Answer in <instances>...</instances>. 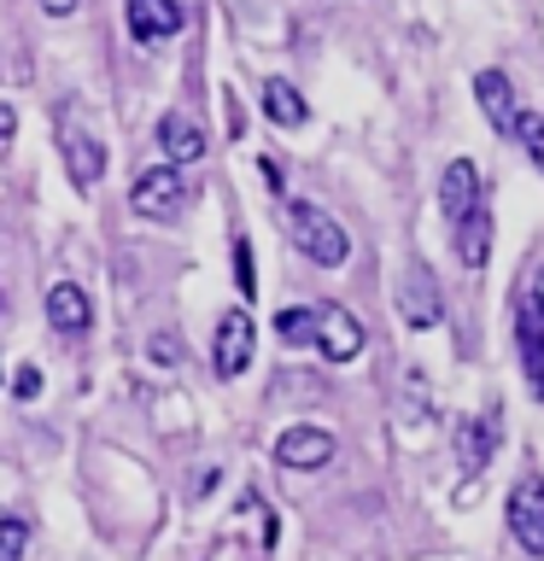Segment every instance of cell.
<instances>
[{
    "instance_id": "6da1fadb",
    "label": "cell",
    "mask_w": 544,
    "mask_h": 561,
    "mask_svg": "<svg viewBox=\"0 0 544 561\" xmlns=\"http://www.w3.org/2000/svg\"><path fill=\"white\" fill-rule=\"evenodd\" d=\"M287 234H293V245L316 263V270H340V263L351 257V234L328 217L322 205L293 199V205H287Z\"/></svg>"
},
{
    "instance_id": "7a4b0ae2",
    "label": "cell",
    "mask_w": 544,
    "mask_h": 561,
    "mask_svg": "<svg viewBox=\"0 0 544 561\" xmlns=\"http://www.w3.org/2000/svg\"><path fill=\"white\" fill-rule=\"evenodd\" d=\"M129 210L147 222H175L188 210V182L175 164H152V170H135V187H129Z\"/></svg>"
},
{
    "instance_id": "3957f363",
    "label": "cell",
    "mask_w": 544,
    "mask_h": 561,
    "mask_svg": "<svg viewBox=\"0 0 544 561\" xmlns=\"http://www.w3.org/2000/svg\"><path fill=\"white\" fill-rule=\"evenodd\" d=\"M515 351H521V375L533 386V398H544V298L533 287L515 293Z\"/></svg>"
},
{
    "instance_id": "277c9868",
    "label": "cell",
    "mask_w": 544,
    "mask_h": 561,
    "mask_svg": "<svg viewBox=\"0 0 544 561\" xmlns=\"http://www.w3.org/2000/svg\"><path fill=\"white\" fill-rule=\"evenodd\" d=\"M509 533L526 556H544V473H521L509 491Z\"/></svg>"
},
{
    "instance_id": "5b68a950",
    "label": "cell",
    "mask_w": 544,
    "mask_h": 561,
    "mask_svg": "<svg viewBox=\"0 0 544 561\" xmlns=\"http://www.w3.org/2000/svg\"><path fill=\"white\" fill-rule=\"evenodd\" d=\"M182 24H188L182 0H123V30H129L135 47L170 42V35H182Z\"/></svg>"
},
{
    "instance_id": "8992f818",
    "label": "cell",
    "mask_w": 544,
    "mask_h": 561,
    "mask_svg": "<svg viewBox=\"0 0 544 561\" xmlns=\"http://www.w3.org/2000/svg\"><path fill=\"white\" fill-rule=\"evenodd\" d=\"M59 152H65V170H70V187L77 193H94L100 187V175H105V140L94 129H82L77 117L65 123V135H59Z\"/></svg>"
},
{
    "instance_id": "52a82bcc",
    "label": "cell",
    "mask_w": 544,
    "mask_h": 561,
    "mask_svg": "<svg viewBox=\"0 0 544 561\" xmlns=\"http://www.w3.org/2000/svg\"><path fill=\"white\" fill-rule=\"evenodd\" d=\"M252 351H258L252 316H246V310H228L223 322H217V345H211V363H217V375H223V380L246 375V368H252Z\"/></svg>"
},
{
    "instance_id": "ba28073f",
    "label": "cell",
    "mask_w": 544,
    "mask_h": 561,
    "mask_svg": "<svg viewBox=\"0 0 544 561\" xmlns=\"http://www.w3.org/2000/svg\"><path fill=\"white\" fill-rule=\"evenodd\" d=\"M398 316H404V328H421V333L445 322V298H439L433 275L421 270V263H416V270L398 280Z\"/></svg>"
},
{
    "instance_id": "9c48e42d",
    "label": "cell",
    "mask_w": 544,
    "mask_h": 561,
    "mask_svg": "<svg viewBox=\"0 0 544 561\" xmlns=\"http://www.w3.org/2000/svg\"><path fill=\"white\" fill-rule=\"evenodd\" d=\"M316 351H322L328 363H351V357H363V322H358V316H351L345 305L316 310Z\"/></svg>"
},
{
    "instance_id": "30bf717a",
    "label": "cell",
    "mask_w": 544,
    "mask_h": 561,
    "mask_svg": "<svg viewBox=\"0 0 544 561\" xmlns=\"http://www.w3.org/2000/svg\"><path fill=\"white\" fill-rule=\"evenodd\" d=\"M486 193H480V164L474 158H451L445 175H439V210H445L451 222H463L468 210H480Z\"/></svg>"
},
{
    "instance_id": "8fae6325",
    "label": "cell",
    "mask_w": 544,
    "mask_h": 561,
    "mask_svg": "<svg viewBox=\"0 0 544 561\" xmlns=\"http://www.w3.org/2000/svg\"><path fill=\"white\" fill-rule=\"evenodd\" d=\"M275 462L293 468V473L328 468L333 462V433H322V427H287V433L275 438Z\"/></svg>"
},
{
    "instance_id": "7c38bea8",
    "label": "cell",
    "mask_w": 544,
    "mask_h": 561,
    "mask_svg": "<svg viewBox=\"0 0 544 561\" xmlns=\"http://www.w3.org/2000/svg\"><path fill=\"white\" fill-rule=\"evenodd\" d=\"M158 147H165L170 164H200L211 140H205V123L193 117V112H182V105H175V112L158 117Z\"/></svg>"
},
{
    "instance_id": "4fadbf2b",
    "label": "cell",
    "mask_w": 544,
    "mask_h": 561,
    "mask_svg": "<svg viewBox=\"0 0 544 561\" xmlns=\"http://www.w3.org/2000/svg\"><path fill=\"white\" fill-rule=\"evenodd\" d=\"M47 328L88 333V328H94V298H88L77 280H53V287H47Z\"/></svg>"
},
{
    "instance_id": "5bb4252c",
    "label": "cell",
    "mask_w": 544,
    "mask_h": 561,
    "mask_svg": "<svg viewBox=\"0 0 544 561\" xmlns=\"http://www.w3.org/2000/svg\"><path fill=\"white\" fill-rule=\"evenodd\" d=\"M451 445H456V468H463V473H486L491 468V450H498V421H491V415L463 421Z\"/></svg>"
},
{
    "instance_id": "9a60e30c",
    "label": "cell",
    "mask_w": 544,
    "mask_h": 561,
    "mask_svg": "<svg viewBox=\"0 0 544 561\" xmlns=\"http://www.w3.org/2000/svg\"><path fill=\"white\" fill-rule=\"evenodd\" d=\"M474 100H480V112L491 117V129L498 135H515V94H509V77L503 70H480V77H474Z\"/></svg>"
},
{
    "instance_id": "2e32d148",
    "label": "cell",
    "mask_w": 544,
    "mask_h": 561,
    "mask_svg": "<svg viewBox=\"0 0 544 561\" xmlns=\"http://www.w3.org/2000/svg\"><path fill=\"white\" fill-rule=\"evenodd\" d=\"M263 117H270L275 129H305V123H310V105H305V94H298L293 82L270 77V82H263Z\"/></svg>"
},
{
    "instance_id": "e0dca14e",
    "label": "cell",
    "mask_w": 544,
    "mask_h": 561,
    "mask_svg": "<svg viewBox=\"0 0 544 561\" xmlns=\"http://www.w3.org/2000/svg\"><path fill=\"white\" fill-rule=\"evenodd\" d=\"M456 228V257H463V270H486V257H491V217H486V205L480 210H468L463 222H451Z\"/></svg>"
},
{
    "instance_id": "ac0fdd59",
    "label": "cell",
    "mask_w": 544,
    "mask_h": 561,
    "mask_svg": "<svg viewBox=\"0 0 544 561\" xmlns=\"http://www.w3.org/2000/svg\"><path fill=\"white\" fill-rule=\"evenodd\" d=\"M275 340L281 345H316V310H305V305L281 310L275 316Z\"/></svg>"
},
{
    "instance_id": "d6986e66",
    "label": "cell",
    "mask_w": 544,
    "mask_h": 561,
    "mask_svg": "<svg viewBox=\"0 0 544 561\" xmlns=\"http://www.w3.org/2000/svg\"><path fill=\"white\" fill-rule=\"evenodd\" d=\"M509 140H521V152L539 164V175H544V112H515V135Z\"/></svg>"
},
{
    "instance_id": "ffe728a7",
    "label": "cell",
    "mask_w": 544,
    "mask_h": 561,
    "mask_svg": "<svg viewBox=\"0 0 544 561\" xmlns=\"http://www.w3.org/2000/svg\"><path fill=\"white\" fill-rule=\"evenodd\" d=\"M24 543H30V520L0 515V561H24Z\"/></svg>"
},
{
    "instance_id": "44dd1931",
    "label": "cell",
    "mask_w": 544,
    "mask_h": 561,
    "mask_svg": "<svg viewBox=\"0 0 544 561\" xmlns=\"http://www.w3.org/2000/svg\"><path fill=\"white\" fill-rule=\"evenodd\" d=\"M235 287H240L246 298L258 293V270H252V240H246V234L235 240Z\"/></svg>"
},
{
    "instance_id": "7402d4cb",
    "label": "cell",
    "mask_w": 544,
    "mask_h": 561,
    "mask_svg": "<svg viewBox=\"0 0 544 561\" xmlns=\"http://www.w3.org/2000/svg\"><path fill=\"white\" fill-rule=\"evenodd\" d=\"M12 392L24 398V403H30V398H42V368H35V363H24V368L12 375Z\"/></svg>"
},
{
    "instance_id": "603a6c76",
    "label": "cell",
    "mask_w": 544,
    "mask_h": 561,
    "mask_svg": "<svg viewBox=\"0 0 544 561\" xmlns=\"http://www.w3.org/2000/svg\"><path fill=\"white\" fill-rule=\"evenodd\" d=\"M147 351H152V363H175V357H182V345H175L170 333H158V340H152Z\"/></svg>"
},
{
    "instance_id": "cb8c5ba5",
    "label": "cell",
    "mask_w": 544,
    "mask_h": 561,
    "mask_svg": "<svg viewBox=\"0 0 544 561\" xmlns=\"http://www.w3.org/2000/svg\"><path fill=\"white\" fill-rule=\"evenodd\" d=\"M12 135H18V112H12V105H7V100H0V152H7V147H12Z\"/></svg>"
},
{
    "instance_id": "d4e9b609",
    "label": "cell",
    "mask_w": 544,
    "mask_h": 561,
    "mask_svg": "<svg viewBox=\"0 0 544 561\" xmlns=\"http://www.w3.org/2000/svg\"><path fill=\"white\" fill-rule=\"evenodd\" d=\"M77 7H82V0H42V12H47V18H70Z\"/></svg>"
},
{
    "instance_id": "484cf974",
    "label": "cell",
    "mask_w": 544,
    "mask_h": 561,
    "mask_svg": "<svg viewBox=\"0 0 544 561\" xmlns=\"http://www.w3.org/2000/svg\"><path fill=\"white\" fill-rule=\"evenodd\" d=\"M258 170H263V182L281 193V164H275V158H258Z\"/></svg>"
},
{
    "instance_id": "4316f807",
    "label": "cell",
    "mask_w": 544,
    "mask_h": 561,
    "mask_svg": "<svg viewBox=\"0 0 544 561\" xmlns=\"http://www.w3.org/2000/svg\"><path fill=\"white\" fill-rule=\"evenodd\" d=\"M533 293H539V298H544V270H539V280H533Z\"/></svg>"
}]
</instances>
